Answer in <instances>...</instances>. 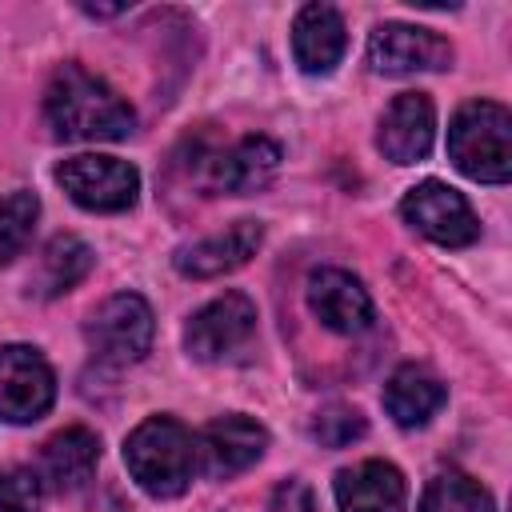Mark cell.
<instances>
[{
    "mask_svg": "<svg viewBox=\"0 0 512 512\" xmlns=\"http://www.w3.org/2000/svg\"><path fill=\"white\" fill-rule=\"evenodd\" d=\"M448 156L452 164L480 180L504 184L512 176V116L496 100H468L448 128Z\"/></svg>",
    "mask_w": 512,
    "mask_h": 512,
    "instance_id": "obj_3",
    "label": "cell"
},
{
    "mask_svg": "<svg viewBox=\"0 0 512 512\" xmlns=\"http://www.w3.org/2000/svg\"><path fill=\"white\" fill-rule=\"evenodd\" d=\"M348 48L344 20L332 4H304L292 24V56L308 76H328Z\"/></svg>",
    "mask_w": 512,
    "mask_h": 512,
    "instance_id": "obj_15",
    "label": "cell"
},
{
    "mask_svg": "<svg viewBox=\"0 0 512 512\" xmlns=\"http://www.w3.org/2000/svg\"><path fill=\"white\" fill-rule=\"evenodd\" d=\"M400 212L416 232H424L428 240H436L444 248H464L480 236V224H476L468 200L456 188H448L444 180H424V184L408 188Z\"/></svg>",
    "mask_w": 512,
    "mask_h": 512,
    "instance_id": "obj_7",
    "label": "cell"
},
{
    "mask_svg": "<svg viewBox=\"0 0 512 512\" xmlns=\"http://www.w3.org/2000/svg\"><path fill=\"white\" fill-rule=\"evenodd\" d=\"M44 484L32 468H8L0 472V512H40Z\"/></svg>",
    "mask_w": 512,
    "mask_h": 512,
    "instance_id": "obj_23",
    "label": "cell"
},
{
    "mask_svg": "<svg viewBox=\"0 0 512 512\" xmlns=\"http://www.w3.org/2000/svg\"><path fill=\"white\" fill-rule=\"evenodd\" d=\"M260 240H264V228L256 220H240L228 232H216V236H204V240L176 248L172 264H176V272H184L192 280H212V276H224V272L248 264L256 256Z\"/></svg>",
    "mask_w": 512,
    "mask_h": 512,
    "instance_id": "obj_14",
    "label": "cell"
},
{
    "mask_svg": "<svg viewBox=\"0 0 512 512\" xmlns=\"http://www.w3.org/2000/svg\"><path fill=\"white\" fill-rule=\"evenodd\" d=\"M368 432V420L360 416V408L352 404H328L324 412H316L312 420V440L320 448H348L352 440H360Z\"/></svg>",
    "mask_w": 512,
    "mask_h": 512,
    "instance_id": "obj_22",
    "label": "cell"
},
{
    "mask_svg": "<svg viewBox=\"0 0 512 512\" xmlns=\"http://www.w3.org/2000/svg\"><path fill=\"white\" fill-rule=\"evenodd\" d=\"M36 216H40V200L32 192H24V188L20 192H8L0 200V268L12 264L24 252Z\"/></svg>",
    "mask_w": 512,
    "mask_h": 512,
    "instance_id": "obj_21",
    "label": "cell"
},
{
    "mask_svg": "<svg viewBox=\"0 0 512 512\" xmlns=\"http://www.w3.org/2000/svg\"><path fill=\"white\" fill-rule=\"evenodd\" d=\"M368 64L384 76H408V72H436L452 64V44L428 28L416 24H380L368 36Z\"/></svg>",
    "mask_w": 512,
    "mask_h": 512,
    "instance_id": "obj_8",
    "label": "cell"
},
{
    "mask_svg": "<svg viewBox=\"0 0 512 512\" xmlns=\"http://www.w3.org/2000/svg\"><path fill=\"white\" fill-rule=\"evenodd\" d=\"M444 396H448L444 384H440L428 368L404 364V368L388 380V388H384V408H388V416H392L400 428H420V424H428V420L440 412Z\"/></svg>",
    "mask_w": 512,
    "mask_h": 512,
    "instance_id": "obj_18",
    "label": "cell"
},
{
    "mask_svg": "<svg viewBox=\"0 0 512 512\" xmlns=\"http://www.w3.org/2000/svg\"><path fill=\"white\" fill-rule=\"evenodd\" d=\"M124 464L148 496L172 500L192 484V472L200 464L196 460V436L172 416H148L128 432Z\"/></svg>",
    "mask_w": 512,
    "mask_h": 512,
    "instance_id": "obj_2",
    "label": "cell"
},
{
    "mask_svg": "<svg viewBox=\"0 0 512 512\" xmlns=\"http://www.w3.org/2000/svg\"><path fill=\"white\" fill-rule=\"evenodd\" d=\"M56 400V376L48 360L28 344L0 348V420L32 424Z\"/></svg>",
    "mask_w": 512,
    "mask_h": 512,
    "instance_id": "obj_6",
    "label": "cell"
},
{
    "mask_svg": "<svg viewBox=\"0 0 512 512\" xmlns=\"http://www.w3.org/2000/svg\"><path fill=\"white\" fill-rule=\"evenodd\" d=\"M84 12H92V16H116V12H124V4H84Z\"/></svg>",
    "mask_w": 512,
    "mask_h": 512,
    "instance_id": "obj_25",
    "label": "cell"
},
{
    "mask_svg": "<svg viewBox=\"0 0 512 512\" xmlns=\"http://www.w3.org/2000/svg\"><path fill=\"white\" fill-rule=\"evenodd\" d=\"M280 168V144L268 136H244L232 148H220L204 160V184L216 192L248 196L260 192Z\"/></svg>",
    "mask_w": 512,
    "mask_h": 512,
    "instance_id": "obj_11",
    "label": "cell"
},
{
    "mask_svg": "<svg viewBox=\"0 0 512 512\" xmlns=\"http://www.w3.org/2000/svg\"><path fill=\"white\" fill-rule=\"evenodd\" d=\"M44 116L60 140H124L136 124L128 100L80 64H64L52 76Z\"/></svg>",
    "mask_w": 512,
    "mask_h": 512,
    "instance_id": "obj_1",
    "label": "cell"
},
{
    "mask_svg": "<svg viewBox=\"0 0 512 512\" xmlns=\"http://www.w3.org/2000/svg\"><path fill=\"white\" fill-rule=\"evenodd\" d=\"M268 512H316V496L304 480H284L272 500H268Z\"/></svg>",
    "mask_w": 512,
    "mask_h": 512,
    "instance_id": "obj_24",
    "label": "cell"
},
{
    "mask_svg": "<svg viewBox=\"0 0 512 512\" xmlns=\"http://www.w3.org/2000/svg\"><path fill=\"white\" fill-rule=\"evenodd\" d=\"M56 184L88 212H124L136 204L140 172L116 156H72L56 168Z\"/></svg>",
    "mask_w": 512,
    "mask_h": 512,
    "instance_id": "obj_5",
    "label": "cell"
},
{
    "mask_svg": "<svg viewBox=\"0 0 512 512\" xmlns=\"http://www.w3.org/2000/svg\"><path fill=\"white\" fill-rule=\"evenodd\" d=\"M308 304L320 316V324L340 336H356L372 324V296L344 268H316L308 276Z\"/></svg>",
    "mask_w": 512,
    "mask_h": 512,
    "instance_id": "obj_13",
    "label": "cell"
},
{
    "mask_svg": "<svg viewBox=\"0 0 512 512\" xmlns=\"http://www.w3.org/2000/svg\"><path fill=\"white\" fill-rule=\"evenodd\" d=\"M432 136H436V108L424 92H400L384 116H380V152L392 164H420L432 152Z\"/></svg>",
    "mask_w": 512,
    "mask_h": 512,
    "instance_id": "obj_12",
    "label": "cell"
},
{
    "mask_svg": "<svg viewBox=\"0 0 512 512\" xmlns=\"http://www.w3.org/2000/svg\"><path fill=\"white\" fill-rule=\"evenodd\" d=\"M268 448V432L264 424H256L252 416H220L212 420L200 436H196V460L212 480H232L240 472H248Z\"/></svg>",
    "mask_w": 512,
    "mask_h": 512,
    "instance_id": "obj_10",
    "label": "cell"
},
{
    "mask_svg": "<svg viewBox=\"0 0 512 512\" xmlns=\"http://www.w3.org/2000/svg\"><path fill=\"white\" fill-rule=\"evenodd\" d=\"M252 328H256V304L244 292H224L184 324V348L196 360H220L232 348H240L252 336Z\"/></svg>",
    "mask_w": 512,
    "mask_h": 512,
    "instance_id": "obj_9",
    "label": "cell"
},
{
    "mask_svg": "<svg viewBox=\"0 0 512 512\" xmlns=\"http://www.w3.org/2000/svg\"><path fill=\"white\" fill-rule=\"evenodd\" d=\"M96 460H100V440H96L88 428L72 424V428L56 432V436L44 444V452H40V472H36V476H40V484H48L52 492H76V488H84V484L92 480Z\"/></svg>",
    "mask_w": 512,
    "mask_h": 512,
    "instance_id": "obj_17",
    "label": "cell"
},
{
    "mask_svg": "<svg viewBox=\"0 0 512 512\" xmlns=\"http://www.w3.org/2000/svg\"><path fill=\"white\" fill-rule=\"evenodd\" d=\"M88 268H92V248L80 236H52L48 248L40 252L32 288H36V296H60L72 284H80L88 276Z\"/></svg>",
    "mask_w": 512,
    "mask_h": 512,
    "instance_id": "obj_19",
    "label": "cell"
},
{
    "mask_svg": "<svg viewBox=\"0 0 512 512\" xmlns=\"http://www.w3.org/2000/svg\"><path fill=\"white\" fill-rule=\"evenodd\" d=\"M84 340L104 364H136L152 348V308L136 292H116L88 316Z\"/></svg>",
    "mask_w": 512,
    "mask_h": 512,
    "instance_id": "obj_4",
    "label": "cell"
},
{
    "mask_svg": "<svg viewBox=\"0 0 512 512\" xmlns=\"http://www.w3.org/2000/svg\"><path fill=\"white\" fill-rule=\"evenodd\" d=\"M336 504L340 512H400L404 508V476L388 460H360L336 472Z\"/></svg>",
    "mask_w": 512,
    "mask_h": 512,
    "instance_id": "obj_16",
    "label": "cell"
},
{
    "mask_svg": "<svg viewBox=\"0 0 512 512\" xmlns=\"http://www.w3.org/2000/svg\"><path fill=\"white\" fill-rule=\"evenodd\" d=\"M416 512H496V504H492L488 488L476 484L472 476H464V472H440L424 488Z\"/></svg>",
    "mask_w": 512,
    "mask_h": 512,
    "instance_id": "obj_20",
    "label": "cell"
},
{
    "mask_svg": "<svg viewBox=\"0 0 512 512\" xmlns=\"http://www.w3.org/2000/svg\"><path fill=\"white\" fill-rule=\"evenodd\" d=\"M116 512H128V508H116Z\"/></svg>",
    "mask_w": 512,
    "mask_h": 512,
    "instance_id": "obj_26",
    "label": "cell"
}]
</instances>
